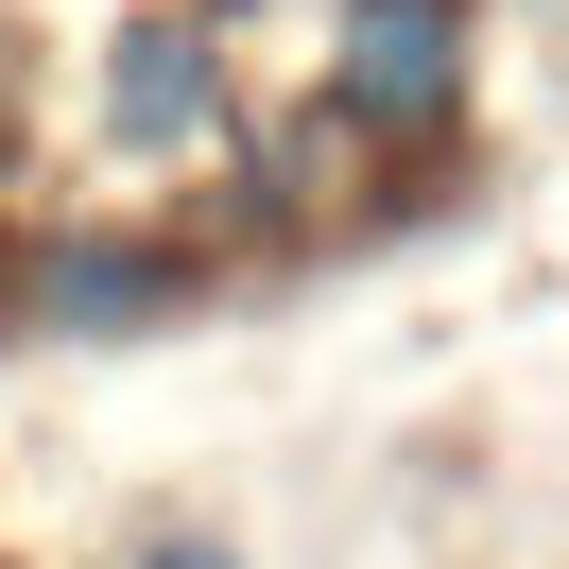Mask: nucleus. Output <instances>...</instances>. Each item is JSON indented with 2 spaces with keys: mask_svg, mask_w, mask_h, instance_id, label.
<instances>
[{
  "mask_svg": "<svg viewBox=\"0 0 569 569\" xmlns=\"http://www.w3.org/2000/svg\"><path fill=\"white\" fill-rule=\"evenodd\" d=\"M208 121V52L190 36H121V139H190Z\"/></svg>",
  "mask_w": 569,
  "mask_h": 569,
  "instance_id": "nucleus-2",
  "label": "nucleus"
},
{
  "mask_svg": "<svg viewBox=\"0 0 569 569\" xmlns=\"http://www.w3.org/2000/svg\"><path fill=\"white\" fill-rule=\"evenodd\" d=\"M328 104L380 121V139L449 121V104H466V18H449V0H380V18L346 36V70H328Z\"/></svg>",
  "mask_w": 569,
  "mask_h": 569,
  "instance_id": "nucleus-1",
  "label": "nucleus"
}]
</instances>
